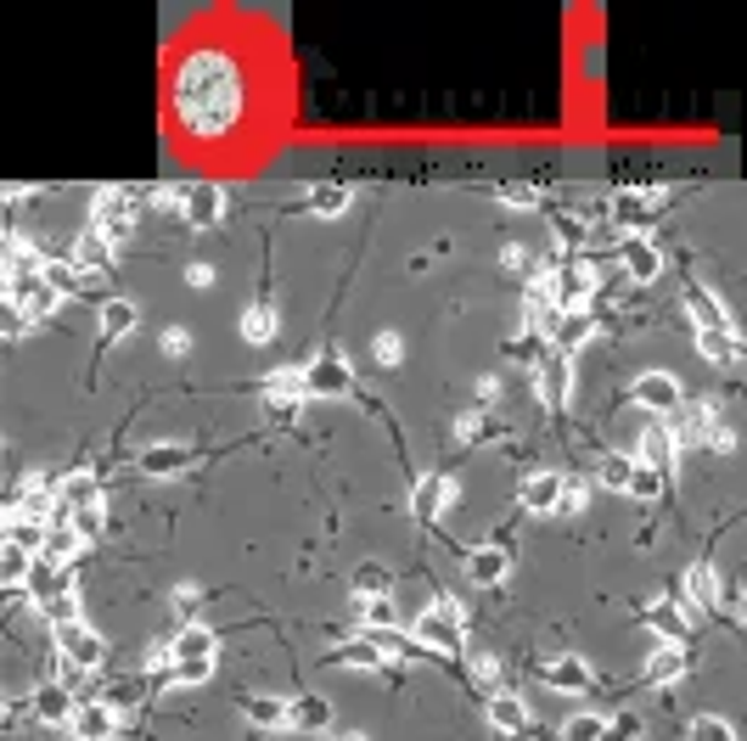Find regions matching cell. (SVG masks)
Instances as JSON below:
<instances>
[{"label": "cell", "mask_w": 747, "mask_h": 741, "mask_svg": "<svg viewBox=\"0 0 747 741\" xmlns=\"http://www.w3.org/2000/svg\"><path fill=\"white\" fill-rule=\"evenodd\" d=\"M169 101L185 136L198 141H220L236 130L242 118V68L225 45H198L180 56V68L169 79Z\"/></svg>", "instance_id": "cell-1"}, {"label": "cell", "mask_w": 747, "mask_h": 741, "mask_svg": "<svg viewBox=\"0 0 747 741\" xmlns=\"http://www.w3.org/2000/svg\"><path fill=\"white\" fill-rule=\"evenodd\" d=\"M141 208H147L141 185H102V192L90 197V230H102L113 247H124L141 230Z\"/></svg>", "instance_id": "cell-2"}, {"label": "cell", "mask_w": 747, "mask_h": 741, "mask_svg": "<svg viewBox=\"0 0 747 741\" xmlns=\"http://www.w3.org/2000/svg\"><path fill=\"white\" fill-rule=\"evenodd\" d=\"M152 197L174 203V214H185L192 230H214L225 219V185L220 180H174V185H158Z\"/></svg>", "instance_id": "cell-3"}, {"label": "cell", "mask_w": 747, "mask_h": 741, "mask_svg": "<svg viewBox=\"0 0 747 741\" xmlns=\"http://www.w3.org/2000/svg\"><path fill=\"white\" fill-rule=\"evenodd\" d=\"M410 641H416L421 652L461 657V652H467V606H461V601H433V606L416 618Z\"/></svg>", "instance_id": "cell-4"}, {"label": "cell", "mask_w": 747, "mask_h": 741, "mask_svg": "<svg viewBox=\"0 0 747 741\" xmlns=\"http://www.w3.org/2000/svg\"><path fill=\"white\" fill-rule=\"evenodd\" d=\"M596 281H601V270H596L590 259H563V265H551V270L540 276V287H545V298H551L556 309H590Z\"/></svg>", "instance_id": "cell-5"}, {"label": "cell", "mask_w": 747, "mask_h": 741, "mask_svg": "<svg viewBox=\"0 0 747 741\" xmlns=\"http://www.w3.org/2000/svg\"><path fill=\"white\" fill-rule=\"evenodd\" d=\"M343 394H354V365L338 348H327L303 365V399H343Z\"/></svg>", "instance_id": "cell-6"}, {"label": "cell", "mask_w": 747, "mask_h": 741, "mask_svg": "<svg viewBox=\"0 0 747 741\" xmlns=\"http://www.w3.org/2000/svg\"><path fill=\"white\" fill-rule=\"evenodd\" d=\"M56 635V657L68 663V668H85V674H96L102 663H107V641L85 624V618H74V624H56L51 630Z\"/></svg>", "instance_id": "cell-7"}, {"label": "cell", "mask_w": 747, "mask_h": 741, "mask_svg": "<svg viewBox=\"0 0 747 741\" xmlns=\"http://www.w3.org/2000/svg\"><path fill=\"white\" fill-rule=\"evenodd\" d=\"M534 394H540V405L545 410H563L568 399H574V354H540L534 359Z\"/></svg>", "instance_id": "cell-8"}, {"label": "cell", "mask_w": 747, "mask_h": 741, "mask_svg": "<svg viewBox=\"0 0 747 741\" xmlns=\"http://www.w3.org/2000/svg\"><path fill=\"white\" fill-rule=\"evenodd\" d=\"M714 421H719V405H714V399H680L674 416H669V439H674V450L703 444Z\"/></svg>", "instance_id": "cell-9"}, {"label": "cell", "mask_w": 747, "mask_h": 741, "mask_svg": "<svg viewBox=\"0 0 747 741\" xmlns=\"http://www.w3.org/2000/svg\"><path fill=\"white\" fill-rule=\"evenodd\" d=\"M663 203H669V192H663V185H641V192H618V203H612V225L625 230V236H641V225H652V219L663 214Z\"/></svg>", "instance_id": "cell-10"}, {"label": "cell", "mask_w": 747, "mask_h": 741, "mask_svg": "<svg viewBox=\"0 0 747 741\" xmlns=\"http://www.w3.org/2000/svg\"><path fill=\"white\" fill-rule=\"evenodd\" d=\"M298 405H303V365L270 370V377H265V410H270V421H292Z\"/></svg>", "instance_id": "cell-11"}, {"label": "cell", "mask_w": 747, "mask_h": 741, "mask_svg": "<svg viewBox=\"0 0 747 741\" xmlns=\"http://www.w3.org/2000/svg\"><path fill=\"white\" fill-rule=\"evenodd\" d=\"M540 679H545V691H556V697H585L596 674H590L585 657L563 652V657H545V663H540Z\"/></svg>", "instance_id": "cell-12"}, {"label": "cell", "mask_w": 747, "mask_h": 741, "mask_svg": "<svg viewBox=\"0 0 747 741\" xmlns=\"http://www.w3.org/2000/svg\"><path fill=\"white\" fill-rule=\"evenodd\" d=\"M445 506H456V483L450 477H439V472H427V477H416L410 483V517L427 528V523H439L445 517Z\"/></svg>", "instance_id": "cell-13"}, {"label": "cell", "mask_w": 747, "mask_h": 741, "mask_svg": "<svg viewBox=\"0 0 747 741\" xmlns=\"http://www.w3.org/2000/svg\"><path fill=\"white\" fill-rule=\"evenodd\" d=\"M517 506L534 517H556V506H563V472H523Z\"/></svg>", "instance_id": "cell-14"}, {"label": "cell", "mask_w": 747, "mask_h": 741, "mask_svg": "<svg viewBox=\"0 0 747 741\" xmlns=\"http://www.w3.org/2000/svg\"><path fill=\"white\" fill-rule=\"evenodd\" d=\"M719 595H725L719 568H708V562L686 568V584H680V606H686V612H714V618H719Z\"/></svg>", "instance_id": "cell-15"}, {"label": "cell", "mask_w": 747, "mask_h": 741, "mask_svg": "<svg viewBox=\"0 0 747 741\" xmlns=\"http://www.w3.org/2000/svg\"><path fill=\"white\" fill-rule=\"evenodd\" d=\"M618 259H625V276L636 287H652L663 276V247L652 236H625V247H618Z\"/></svg>", "instance_id": "cell-16"}, {"label": "cell", "mask_w": 747, "mask_h": 741, "mask_svg": "<svg viewBox=\"0 0 747 741\" xmlns=\"http://www.w3.org/2000/svg\"><path fill=\"white\" fill-rule=\"evenodd\" d=\"M68 730H74V741H113L118 735V708L113 702H74V713H68Z\"/></svg>", "instance_id": "cell-17"}, {"label": "cell", "mask_w": 747, "mask_h": 741, "mask_svg": "<svg viewBox=\"0 0 747 741\" xmlns=\"http://www.w3.org/2000/svg\"><path fill=\"white\" fill-rule=\"evenodd\" d=\"M23 590H29L34 606H45V601H56V595L74 590V568H68V562H45V556H34V568H29Z\"/></svg>", "instance_id": "cell-18"}, {"label": "cell", "mask_w": 747, "mask_h": 741, "mask_svg": "<svg viewBox=\"0 0 747 741\" xmlns=\"http://www.w3.org/2000/svg\"><path fill=\"white\" fill-rule=\"evenodd\" d=\"M141 477H180L185 466H192V444H174V439H158L136 455Z\"/></svg>", "instance_id": "cell-19"}, {"label": "cell", "mask_w": 747, "mask_h": 741, "mask_svg": "<svg viewBox=\"0 0 747 741\" xmlns=\"http://www.w3.org/2000/svg\"><path fill=\"white\" fill-rule=\"evenodd\" d=\"M686 399L680 394V383L669 377V370H647V377H636V405L652 410V416H674V405Z\"/></svg>", "instance_id": "cell-20"}, {"label": "cell", "mask_w": 747, "mask_h": 741, "mask_svg": "<svg viewBox=\"0 0 747 741\" xmlns=\"http://www.w3.org/2000/svg\"><path fill=\"white\" fill-rule=\"evenodd\" d=\"M692 674V652L680 641H663L652 657H647V686H674V679Z\"/></svg>", "instance_id": "cell-21"}, {"label": "cell", "mask_w": 747, "mask_h": 741, "mask_svg": "<svg viewBox=\"0 0 747 741\" xmlns=\"http://www.w3.org/2000/svg\"><path fill=\"white\" fill-rule=\"evenodd\" d=\"M68 265H74L79 276H90V281H96V276H107V270H113V241H107L102 230H85V236L74 241Z\"/></svg>", "instance_id": "cell-22"}, {"label": "cell", "mask_w": 747, "mask_h": 741, "mask_svg": "<svg viewBox=\"0 0 747 741\" xmlns=\"http://www.w3.org/2000/svg\"><path fill=\"white\" fill-rule=\"evenodd\" d=\"M506 573H512V556H506L501 545H478V550L467 556V579H472V584H483V590L506 584Z\"/></svg>", "instance_id": "cell-23"}, {"label": "cell", "mask_w": 747, "mask_h": 741, "mask_svg": "<svg viewBox=\"0 0 747 741\" xmlns=\"http://www.w3.org/2000/svg\"><path fill=\"white\" fill-rule=\"evenodd\" d=\"M287 730L327 735V730H332V702H327V697H292V702H287Z\"/></svg>", "instance_id": "cell-24"}, {"label": "cell", "mask_w": 747, "mask_h": 741, "mask_svg": "<svg viewBox=\"0 0 747 741\" xmlns=\"http://www.w3.org/2000/svg\"><path fill=\"white\" fill-rule=\"evenodd\" d=\"M483 713H489V724L501 730V735H523V730H529V702H523L517 691H494V697L483 702Z\"/></svg>", "instance_id": "cell-25"}, {"label": "cell", "mask_w": 747, "mask_h": 741, "mask_svg": "<svg viewBox=\"0 0 747 741\" xmlns=\"http://www.w3.org/2000/svg\"><path fill=\"white\" fill-rule=\"evenodd\" d=\"M590 332H596V326H590V309H563L545 343H556V354H574V348L590 343Z\"/></svg>", "instance_id": "cell-26"}, {"label": "cell", "mask_w": 747, "mask_h": 741, "mask_svg": "<svg viewBox=\"0 0 747 741\" xmlns=\"http://www.w3.org/2000/svg\"><path fill=\"white\" fill-rule=\"evenodd\" d=\"M674 455H680V450H674V439H669V427H647V432H641L636 466H652V472L669 477V472H674Z\"/></svg>", "instance_id": "cell-27"}, {"label": "cell", "mask_w": 747, "mask_h": 741, "mask_svg": "<svg viewBox=\"0 0 747 741\" xmlns=\"http://www.w3.org/2000/svg\"><path fill=\"white\" fill-rule=\"evenodd\" d=\"M141 326V309L130 298H102V343H124Z\"/></svg>", "instance_id": "cell-28"}, {"label": "cell", "mask_w": 747, "mask_h": 741, "mask_svg": "<svg viewBox=\"0 0 747 741\" xmlns=\"http://www.w3.org/2000/svg\"><path fill=\"white\" fill-rule=\"evenodd\" d=\"M349 203H354V192H349L343 180H321V185H309V192H303V208L316 214V219H338Z\"/></svg>", "instance_id": "cell-29"}, {"label": "cell", "mask_w": 747, "mask_h": 741, "mask_svg": "<svg viewBox=\"0 0 747 741\" xmlns=\"http://www.w3.org/2000/svg\"><path fill=\"white\" fill-rule=\"evenodd\" d=\"M214 652H220V635H214L209 624H180L174 641H169V657H174V663H185V657H214Z\"/></svg>", "instance_id": "cell-30"}, {"label": "cell", "mask_w": 747, "mask_h": 741, "mask_svg": "<svg viewBox=\"0 0 747 741\" xmlns=\"http://www.w3.org/2000/svg\"><path fill=\"white\" fill-rule=\"evenodd\" d=\"M327 663H338V668H383V663H388V652L377 646V635H360V641L332 646V657H327Z\"/></svg>", "instance_id": "cell-31"}, {"label": "cell", "mask_w": 747, "mask_h": 741, "mask_svg": "<svg viewBox=\"0 0 747 741\" xmlns=\"http://www.w3.org/2000/svg\"><path fill=\"white\" fill-rule=\"evenodd\" d=\"M647 624L663 635V641H680V646H686V630H692V612L686 606H680V601H652L647 606Z\"/></svg>", "instance_id": "cell-32"}, {"label": "cell", "mask_w": 747, "mask_h": 741, "mask_svg": "<svg viewBox=\"0 0 747 741\" xmlns=\"http://www.w3.org/2000/svg\"><path fill=\"white\" fill-rule=\"evenodd\" d=\"M686 315H692V326L697 332H714V326H730V315H725V303L708 292V287H692L686 292Z\"/></svg>", "instance_id": "cell-33"}, {"label": "cell", "mask_w": 747, "mask_h": 741, "mask_svg": "<svg viewBox=\"0 0 747 741\" xmlns=\"http://www.w3.org/2000/svg\"><path fill=\"white\" fill-rule=\"evenodd\" d=\"M85 550V539L68 528V523H51L45 528V545H40V556H45V562H68L74 568V556Z\"/></svg>", "instance_id": "cell-34"}, {"label": "cell", "mask_w": 747, "mask_h": 741, "mask_svg": "<svg viewBox=\"0 0 747 741\" xmlns=\"http://www.w3.org/2000/svg\"><path fill=\"white\" fill-rule=\"evenodd\" d=\"M242 719L254 730H287V702L281 697H247L242 702Z\"/></svg>", "instance_id": "cell-35"}, {"label": "cell", "mask_w": 747, "mask_h": 741, "mask_svg": "<svg viewBox=\"0 0 747 741\" xmlns=\"http://www.w3.org/2000/svg\"><path fill=\"white\" fill-rule=\"evenodd\" d=\"M276 332H281L276 303H254V309L242 315V337H247V343H276Z\"/></svg>", "instance_id": "cell-36"}, {"label": "cell", "mask_w": 747, "mask_h": 741, "mask_svg": "<svg viewBox=\"0 0 747 741\" xmlns=\"http://www.w3.org/2000/svg\"><path fill=\"white\" fill-rule=\"evenodd\" d=\"M40 724H68V713H74V697L62 691V686H45V691H34V708H29Z\"/></svg>", "instance_id": "cell-37"}, {"label": "cell", "mask_w": 747, "mask_h": 741, "mask_svg": "<svg viewBox=\"0 0 747 741\" xmlns=\"http://www.w3.org/2000/svg\"><path fill=\"white\" fill-rule=\"evenodd\" d=\"M377 595H394V568L365 562V568L354 573V601H377Z\"/></svg>", "instance_id": "cell-38"}, {"label": "cell", "mask_w": 747, "mask_h": 741, "mask_svg": "<svg viewBox=\"0 0 747 741\" xmlns=\"http://www.w3.org/2000/svg\"><path fill=\"white\" fill-rule=\"evenodd\" d=\"M34 568V550H23L18 539H0V584H23Z\"/></svg>", "instance_id": "cell-39"}, {"label": "cell", "mask_w": 747, "mask_h": 741, "mask_svg": "<svg viewBox=\"0 0 747 741\" xmlns=\"http://www.w3.org/2000/svg\"><path fill=\"white\" fill-rule=\"evenodd\" d=\"M697 354H703V359H714V365H725V359H736V332H730V326H714V332H697Z\"/></svg>", "instance_id": "cell-40"}, {"label": "cell", "mask_w": 747, "mask_h": 741, "mask_svg": "<svg viewBox=\"0 0 747 741\" xmlns=\"http://www.w3.org/2000/svg\"><path fill=\"white\" fill-rule=\"evenodd\" d=\"M494 203L501 208H540V185L534 180H506V185H494Z\"/></svg>", "instance_id": "cell-41"}, {"label": "cell", "mask_w": 747, "mask_h": 741, "mask_svg": "<svg viewBox=\"0 0 747 741\" xmlns=\"http://www.w3.org/2000/svg\"><path fill=\"white\" fill-rule=\"evenodd\" d=\"M641 735H647V724H641V713H636V708L612 713V719L601 724V741H641Z\"/></svg>", "instance_id": "cell-42"}, {"label": "cell", "mask_w": 747, "mask_h": 741, "mask_svg": "<svg viewBox=\"0 0 747 741\" xmlns=\"http://www.w3.org/2000/svg\"><path fill=\"white\" fill-rule=\"evenodd\" d=\"M630 477H636V461H630V455H607V461H601V488L630 494Z\"/></svg>", "instance_id": "cell-43"}, {"label": "cell", "mask_w": 747, "mask_h": 741, "mask_svg": "<svg viewBox=\"0 0 747 741\" xmlns=\"http://www.w3.org/2000/svg\"><path fill=\"white\" fill-rule=\"evenodd\" d=\"M102 523H107V501H96V506H79V512H68V528L90 545L96 534H102Z\"/></svg>", "instance_id": "cell-44"}, {"label": "cell", "mask_w": 747, "mask_h": 741, "mask_svg": "<svg viewBox=\"0 0 747 741\" xmlns=\"http://www.w3.org/2000/svg\"><path fill=\"white\" fill-rule=\"evenodd\" d=\"M360 606H365L360 618H365V624H371V630H394V624H399V612H394V595H377V601H360Z\"/></svg>", "instance_id": "cell-45"}, {"label": "cell", "mask_w": 747, "mask_h": 741, "mask_svg": "<svg viewBox=\"0 0 747 741\" xmlns=\"http://www.w3.org/2000/svg\"><path fill=\"white\" fill-rule=\"evenodd\" d=\"M601 713H574L568 724H563V741H601Z\"/></svg>", "instance_id": "cell-46"}, {"label": "cell", "mask_w": 747, "mask_h": 741, "mask_svg": "<svg viewBox=\"0 0 747 741\" xmlns=\"http://www.w3.org/2000/svg\"><path fill=\"white\" fill-rule=\"evenodd\" d=\"M692 741H736V730H730L719 713H697V719H692Z\"/></svg>", "instance_id": "cell-47"}, {"label": "cell", "mask_w": 747, "mask_h": 741, "mask_svg": "<svg viewBox=\"0 0 747 741\" xmlns=\"http://www.w3.org/2000/svg\"><path fill=\"white\" fill-rule=\"evenodd\" d=\"M180 686H203V679H214V657H185V663H169Z\"/></svg>", "instance_id": "cell-48"}, {"label": "cell", "mask_w": 747, "mask_h": 741, "mask_svg": "<svg viewBox=\"0 0 747 741\" xmlns=\"http://www.w3.org/2000/svg\"><path fill=\"white\" fill-rule=\"evenodd\" d=\"M40 612L51 618V630H56V624H74V618H79V590H68V595H56V601H45Z\"/></svg>", "instance_id": "cell-49"}, {"label": "cell", "mask_w": 747, "mask_h": 741, "mask_svg": "<svg viewBox=\"0 0 747 741\" xmlns=\"http://www.w3.org/2000/svg\"><path fill=\"white\" fill-rule=\"evenodd\" d=\"M636 461V455H630ZM630 494L636 501H658L663 494V472H652V466H636V477H630Z\"/></svg>", "instance_id": "cell-50"}, {"label": "cell", "mask_w": 747, "mask_h": 741, "mask_svg": "<svg viewBox=\"0 0 747 741\" xmlns=\"http://www.w3.org/2000/svg\"><path fill=\"white\" fill-rule=\"evenodd\" d=\"M23 332H29L23 309H18L12 298H0V343H12V337H23Z\"/></svg>", "instance_id": "cell-51"}, {"label": "cell", "mask_w": 747, "mask_h": 741, "mask_svg": "<svg viewBox=\"0 0 747 741\" xmlns=\"http://www.w3.org/2000/svg\"><path fill=\"white\" fill-rule=\"evenodd\" d=\"M579 512H585V483L563 477V506H556V517H579Z\"/></svg>", "instance_id": "cell-52"}, {"label": "cell", "mask_w": 747, "mask_h": 741, "mask_svg": "<svg viewBox=\"0 0 747 741\" xmlns=\"http://www.w3.org/2000/svg\"><path fill=\"white\" fill-rule=\"evenodd\" d=\"M371 354H377L383 365H399V359H405V337H399V332H383L377 343H371Z\"/></svg>", "instance_id": "cell-53"}, {"label": "cell", "mask_w": 747, "mask_h": 741, "mask_svg": "<svg viewBox=\"0 0 747 741\" xmlns=\"http://www.w3.org/2000/svg\"><path fill=\"white\" fill-rule=\"evenodd\" d=\"M472 674L483 679V686L501 691V657H489V652H472Z\"/></svg>", "instance_id": "cell-54"}, {"label": "cell", "mask_w": 747, "mask_h": 741, "mask_svg": "<svg viewBox=\"0 0 747 741\" xmlns=\"http://www.w3.org/2000/svg\"><path fill=\"white\" fill-rule=\"evenodd\" d=\"M703 444H708L714 455H736V432H730L725 421H714V427H708V439H703Z\"/></svg>", "instance_id": "cell-55"}, {"label": "cell", "mask_w": 747, "mask_h": 741, "mask_svg": "<svg viewBox=\"0 0 747 741\" xmlns=\"http://www.w3.org/2000/svg\"><path fill=\"white\" fill-rule=\"evenodd\" d=\"M185 348H192V332H185V326H169V332H163V354H174V359H180Z\"/></svg>", "instance_id": "cell-56"}, {"label": "cell", "mask_w": 747, "mask_h": 741, "mask_svg": "<svg viewBox=\"0 0 747 741\" xmlns=\"http://www.w3.org/2000/svg\"><path fill=\"white\" fill-rule=\"evenodd\" d=\"M40 197V185H0V203H29Z\"/></svg>", "instance_id": "cell-57"}, {"label": "cell", "mask_w": 747, "mask_h": 741, "mask_svg": "<svg viewBox=\"0 0 747 741\" xmlns=\"http://www.w3.org/2000/svg\"><path fill=\"white\" fill-rule=\"evenodd\" d=\"M198 595H203L198 584H174V590H169V601H174L180 612H185V606H198Z\"/></svg>", "instance_id": "cell-58"}, {"label": "cell", "mask_w": 747, "mask_h": 741, "mask_svg": "<svg viewBox=\"0 0 747 741\" xmlns=\"http://www.w3.org/2000/svg\"><path fill=\"white\" fill-rule=\"evenodd\" d=\"M185 281H192V287H214V265H185Z\"/></svg>", "instance_id": "cell-59"}, {"label": "cell", "mask_w": 747, "mask_h": 741, "mask_svg": "<svg viewBox=\"0 0 747 741\" xmlns=\"http://www.w3.org/2000/svg\"><path fill=\"white\" fill-rule=\"evenodd\" d=\"M332 741H365V735H360V730H338Z\"/></svg>", "instance_id": "cell-60"}]
</instances>
